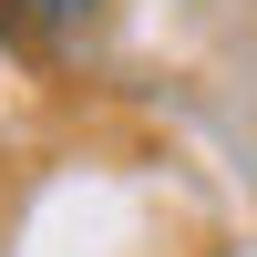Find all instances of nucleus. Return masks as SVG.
Here are the masks:
<instances>
[{
    "label": "nucleus",
    "mask_w": 257,
    "mask_h": 257,
    "mask_svg": "<svg viewBox=\"0 0 257 257\" xmlns=\"http://www.w3.org/2000/svg\"><path fill=\"white\" fill-rule=\"evenodd\" d=\"M21 21H31L41 41H72L82 21H93V0H21Z\"/></svg>",
    "instance_id": "f257e3e1"
}]
</instances>
